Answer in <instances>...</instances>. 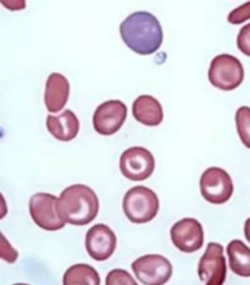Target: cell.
Here are the masks:
<instances>
[{
  "label": "cell",
  "instance_id": "1",
  "mask_svg": "<svg viewBox=\"0 0 250 285\" xmlns=\"http://www.w3.org/2000/svg\"><path fill=\"white\" fill-rule=\"evenodd\" d=\"M124 42L140 55H149L161 46L163 33L156 17L146 11H137L128 16L120 25Z\"/></svg>",
  "mask_w": 250,
  "mask_h": 285
},
{
  "label": "cell",
  "instance_id": "2",
  "mask_svg": "<svg viewBox=\"0 0 250 285\" xmlns=\"http://www.w3.org/2000/svg\"><path fill=\"white\" fill-rule=\"evenodd\" d=\"M99 208V200L95 192L82 184L65 188L61 192L56 205L60 218L75 225L91 223L97 216Z\"/></svg>",
  "mask_w": 250,
  "mask_h": 285
},
{
  "label": "cell",
  "instance_id": "3",
  "mask_svg": "<svg viewBox=\"0 0 250 285\" xmlns=\"http://www.w3.org/2000/svg\"><path fill=\"white\" fill-rule=\"evenodd\" d=\"M122 205L124 212L130 221L144 224L151 221L156 216L159 202L153 190L143 185H137L126 192Z\"/></svg>",
  "mask_w": 250,
  "mask_h": 285
},
{
  "label": "cell",
  "instance_id": "4",
  "mask_svg": "<svg viewBox=\"0 0 250 285\" xmlns=\"http://www.w3.org/2000/svg\"><path fill=\"white\" fill-rule=\"evenodd\" d=\"M244 77L243 65L236 57L223 54L215 57L211 61L208 78L214 86L230 91L240 85Z\"/></svg>",
  "mask_w": 250,
  "mask_h": 285
},
{
  "label": "cell",
  "instance_id": "5",
  "mask_svg": "<svg viewBox=\"0 0 250 285\" xmlns=\"http://www.w3.org/2000/svg\"><path fill=\"white\" fill-rule=\"evenodd\" d=\"M136 277L146 285H161L166 283L172 274V266L166 257L158 254L141 256L131 264Z\"/></svg>",
  "mask_w": 250,
  "mask_h": 285
},
{
  "label": "cell",
  "instance_id": "6",
  "mask_svg": "<svg viewBox=\"0 0 250 285\" xmlns=\"http://www.w3.org/2000/svg\"><path fill=\"white\" fill-rule=\"evenodd\" d=\"M201 194L208 202L222 204L228 201L233 191L232 181L224 169L211 167L202 174L200 180Z\"/></svg>",
  "mask_w": 250,
  "mask_h": 285
},
{
  "label": "cell",
  "instance_id": "7",
  "mask_svg": "<svg viewBox=\"0 0 250 285\" xmlns=\"http://www.w3.org/2000/svg\"><path fill=\"white\" fill-rule=\"evenodd\" d=\"M58 200L57 196L44 192L37 193L30 198L29 213L38 226L47 231H56L65 226V223L57 212Z\"/></svg>",
  "mask_w": 250,
  "mask_h": 285
},
{
  "label": "cell",
  "instance_id": "8",
  "mask_svg": "<svg viewBox=\"0 0 250 285\" xmlns=\"http://www.w3.org/2000/svg\"><path fill=\"white\" fill-rule=\"evenodd\" d=\"M120 169L123 175L133 181L148 178L155 168V160L147 149L134 146L125 150L120 159Z\"/></svg>",
  "mask_w": 250,
  "mask_h": 285
},
{
  "label": "cell",
  "instance_id": "9",
  "mask_svg": "<svg viewBox=\"0 0 250 285\" xmlns=\"http://www.w3.org/2000/svg\"><path fill=\"white\" fill-rule=\"evenodd\" d=\"M222 245L209 243L201 258L198 268L200 280L207 285H222L227 273L226 258Z\"/></svg>",
  "mask_w": 250,
  "mask_h": 285
},
{
  "label": "cell",
  "instance_id": "10",
  "mask_svg": "<svg viewBox=\"0 0 250 285\" xmlns=\"http://www.w3.org/2000/svg\"><path fill=\"white\" fill-rule=\"evenodd\" d=\"M127 107L120 100H109L99 105L93 116L95 131L104 135H111L117 132L125 121Z\"/></svg>",
  "mask_w": 250,
  "mask_h": 285
},
{
  "label": "cell",
  "instance_id": "11",
  "mask_svg": "<svg viewBox=\"0 0 250 285\" xmlns=\"http://www.w3.org/2000/svg\"><path fill=\"white\" fill-rule=\"evenodd\" d=\"M170 234L174 245L183 252H194L204 243L202 226L192 218H185L177 222L171 228Z\"/></svg>",
  "mask_w": 250,
  "mask_h": 285
},
{
  "label": "cell",
  "instance_id": "12",
  "mask_svg": "<svg viewBox=\"0 0 250 285\" xmlns=\"http://www.w3.org/2000/svg\"><path fill=\"white\" fill-rule=\"evenodd\" d=\"M117 239L114 232L106 225L96 224L87 231L85 246L89 255L97 261L108 259L113 253Z\"/></svg>",
  "mask_w": 250,
  "mask_h": 285
},
{
  "label": "cell",
  "instance_id": "13",
  "mask_svg": "<svg viewBox=\"0 0 250 285\" xmlns=\"http://www.w3.org/2000/svg\"><path fill=\"white\" fill-rule=\"evenodd\" d=\"M69 94V84L62 75L53 73L46 81L44 102L48 111L57 113L66 104Z\"/></svg>",
  "mask_w": 250,
  "mask_h": 285
},
{
  "label": "cell",
  "instance_id": "14",
  "mask_svg": "<svg viewBox=\"0 0 250 285\" xmlns=\"http://www.w3.org/2000/svg\"><path fill=\"white\" fill-rule=\"evenodd\" d=\"M48 131L56 139L68 142L74 139L79 130V122L75 114L69 109L58 116L48 115L46 122Z\"/></svg>",
  "mask_w": 250,
  "mask_h": 285
},
{
  "label": "cell",
  "instance_id": "15",
  "mask_svg": "<svg viewBox=\"0 0 250 285\" xmlns=\"http://www.w3.org/2000/svg\"><path fill=\"white\" fill-rule=\"evenodd\" d=\"M132 114L137 121L147 126L158 125L163 119L160 103L153 97L147 95H141L134 101Z\"/></svg>",
  "mask_w": 250,
  "mask_h": 285
},
{
  "label": "cell",
  "instance_id": "16",
  "mask_svg": "<svg viewBox=\"0 0 250 285\" xmlns=\"http://www.w3.org/2000/svg\"><path fill=\"white\" fill-rule=\"evenodd\" d=\"M226 251L232 271L241 277H250V248L241 241L233 240Z\"/></svg>",
  "mask_w": 250,
  "mask_h": 285
},
{
  "label": "cell",
  "instance_id": "17",
  "mask_svg": "<svg viewBox=\"0 0 250 285\" xmlns=\"http://www.w3.org/2000/svg\"><path fill=\"white\" fill-rule=\"evenodd\" d=\"M64 285H99L100 278L96 270L85 264H77L69 267L63 276Z\"/></svg>",
  "mask_w": 250,
  "mask_h": 285
},
{
  "label": "cell",
  "instance_id": "18",
  "mask_svg": "<svg viewBox=\"0 0 250 285\" xmlns=\"http://www.w3.org/2000/svg\"><path fill=\"white\" fill-rule=\"evenodd\" d=\"M235 122L238 134L243 143L250 148V108L239 107L235 115Z\"/></svg>",
  "mask_w": 250,
  "mask_h": 285
},
{
  "label": "cell",
  "instance_id": "19",
  "mask_svg": "<svg viewBox=\"0 0 250 285\" xmlns=\"http://www.w3.org/2000/svg\"><path fill=\"white\" fill-rule=\"evenodd\" d=\"M105 284L106 285H138L127 271L118 268L109 271L105 278Z\"/></svg>",
  "mask_w": 250,
  "mask_h": 285
},
{
  "label": "cell",
  "instance_id": "20",
  "mask_svg": "<svg viewBox=\"0 0 250 285\" xmlns=\"http://www.w3.org/2000/svg\"><path fill=\"white\" fill-rule=\"evenodd\" d=\"M250 19V1L244 3L231 11L228 21L233 24H238Z\"/></svg>",
  "mask_w": 250,
  "mask_h": 285
},
{
  "label": "cell",
  "instance_id": "21",
  "mask_svg": "<svg viewBox=\"0 0 250 285\" xmlns=\"http://www.w3.org/2000/svg\"><path fill=\"white\" fill-rule=\"evenodd\" d=\"M237 45L243 54L250 57V22L240 30L237 38Z\"/></svg>",
  "mask_w": 250,
  "mask_h": 285
},
{
  "label": "cell",
  "instance_id": "22",
  "mask_svg": "<svg viewBox=\"0 0 250 285\" xmlns=\"http://www.w3.org/2000/svg\"><path fill=\"white\" fill-rule=\"evenodd\" d=\"M0 239L1 258L9 263H13L18 257L17 251L11 246L1 233Z\"/></svg>",
  "mask_w": 250,
  "mask_h": 285
},
{
  "label": "cell",
  "instance_id": "23",
  "mask_svg": "<svg viewBox=\"0 0 250 285\" xmlns=\"http://www.w3.org/2000/svg\"><path fill=\"white\" fill-rule=\"evenodd\" d=\"M1 3L10 10H18L25 7L24 0H0Z\"/></svg>",
  "mask_w": 250,
  "mask_h": 285
},
{
  "label": "cell",
  "instance_id": "24",
  "mask_svg": "<svg viewBox=\"0 0 250 285\" xmlns=\"http://www.w3.org/2000/svg\"><path fill=\"white\" fill-rule=\"evenodd\" d=\"M244 230L245 237L250 243V218L246 221Z\"/></svg>",
  "mask_w": 250,
  "mask_h": 285
}]
</instances>
